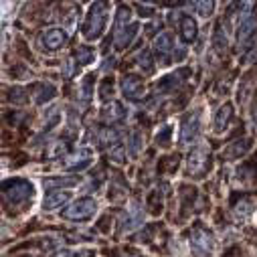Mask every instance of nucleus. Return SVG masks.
<instances>
[{
	"instance_id": "1",
	"label": "nucleus",
	"mask_w": 257,
	"mask_h": 257,
	"mask_svg": "<svg viewBox=\"0 0 257 257\" xmlns=\"http://www.w3.org/2000/svg\"><path fill=\"white\" fill-rule=\"evenodd\" d=\"M35 197V188L29 180H23V178H11V180H5L3 184V199H5V205L7 209H25V205H29V201H33Z\"/></svg>"
},
{
	"instance_id": "2",
	"label": "nucleus",
	"mask_w": 257,
	"mask_h": 257,
	"mask_svg": "<svg viewBox=\"0 0 257 257\" xmlns=\"http://www.w3.org/2000/svg\"><path fill=\"white\" fill-rule=\"evenodd\" d=\"M107 17H109V5L107 3H95L91 5L87 19L83 23V37L87 41H97L107 27Z\"/></svg>"
},
{
	"instance_id": "3",
	"label": "nucleus",
	"mask_w": 257,
	"mask_h": 257,
	"mask_svg": "<svg viewBox=\"0 0 257 257\" xmlns=\"http://www.w3.org/2000/svg\"><path fill=\"white\" fill-rule=\"evenodd\" d=\"M190 249L197 257H209L215 251L213 233L203 225H195V229L190 231Z\"/></svg>"
},
{
	"instance_id": "4",
	"label": "nucleus",
	"mask_w": 257,
	"mask_h": 257,
	"mask_svg": "<svg viewBox=\"0 0 257 257\" xmlns=\"http://www.w3.org/2000/svg\"><path fill=\"white\" fill-rule=\"evenodd\" d=\"M95 211H97V201L91 197H81L63 211V217L67 221H87L95 215Z\"/></svg>"
},
{
	"instance_id": "5",
	"label": "nucleus",
	"mask_w": 257,
	"mask_h": 257,
	"mask_svg": "<svg viewBox=\"0 0 257 257\" xmlns=\"http://www.w3.org/2000/svg\"><path fill=\"white\" fill-rule=\"evenodd\" d=\"M255 27H257L255 5L247 3V5H243V13L239 17V27H237V41H239V45H245L253 37Z\"/></svg>"
},
{
	"instance_id": "6",
	"label": "nucleus",
	"mask_w": 257,
	"mask_h": 257,
	"mask_svg": "<svg viewBox=\"0 0 257 257\" xmlns=\"http://www.w3.org/2000/svg\"><path fill=\"white\" fill-rule=\"evenodd\" d=\"M209 168H211V152H209V148L197 146L195 150L190 152V156H188V166H186L188 176L201 178V176H205V172Z\"/></svg>"
},
{
	"instance_id": "7",
	"label": "nucleus",
	"mask_w": 257,
	"mask_h": 257,
	"mask_svg": "<svg viewBox=\"0 0 257 257\" xmlns=\"http://www.w3.org/2000/svg\"><path fill=\"white\" fill-rule=\"evenodd\" d=\"M201 134V111L195 109L180 121V144H192Z\"/></svg>"
},
{
	"instance_id": "8",
	"label": "nucleus",
	"mask_w": 257,
	"mask_h": 257,
	"mask_svg": "<svg viewBox=\"0 0 257 257\" xmlns=\"http://www.w3.org/2000/svg\"><path fill=\"white\" fill-rule=\"evenodd\" d=\"M121 93L130 101H142L144 99V81L138 75H125L121 79Z\"/></svg>"
},
{
	"instance_id": "9",
	"label": "nucleus",
	"mask_w": 257,
	"mask_h": 257,
	"mask_svg": "<svg viewBox=\"0 0 257 257\" xmlns=\"http://www.w3.org/2000/svg\"><path fill=\"white\" fill-rule=\"evenodd\" d=\"M231 119H233V105L231 103L221 105L217 109V113H215V119H213V132L215 134H223L227 127H229Z\"/></svg>"
},
{
	"instance_id": "10",
	"label": "nucleus",
	"mask_w": 257,
	"mask_h": 257,
	"mask_svg": "<svg viewBox=\"0 0 257 257\" xmlns=\"http://www.w3.org/2000/svg\"><path fill=\"white\" fill-rule=\"evenodd\" d=\"M174 45H172V35L170 33H162L158 39H156V45H154V51H156V57L160 59L162 65L170 61V53H172Z\"/></svg>"
},
{
	"instance_id": "11",
	"label": "nucleus",
	"mask_w": 257,
	"mask_h": 257,
	"mask_svg": "<svg viewBox=\"0 0 257 257\" xmlns=\"http://www.w3.org/2000/svg\"><path fill=\"white\" fill-rule=\"evenodd\" d=\"M65 43H67V33L63 31V29H51V31H47L43 35V45L49 51H57V49H61Z\"/></svg>"
},
{
	"instance_id": "12",
	"label": "nucleus",
	"mask_w": 257,
	"mask_h": 257,
	"mask_svg": "<svg viewBox=\"0 0 257 257\" xmlns=\"http://www.w3.org/2000/svg\"><path fill=\"white\" fill-rule=\"evenodd\" d=\"M197 33H199V27H197V21L192 19L190 15H182L180 17V39L190 45L192 41L197 39Z\"/></svg>"
},
{
	"instance_id": "13",
	"label": "nucleus",
	"mask_w": 257,
	"mask_h": 257,
	"mask_svg": "<svg viewBox=\"0 0 257 257\" xmlns=\"http://www.w3.org/2000/svg\"><path fill=\"white\" fill-rule=\"evenodd\" d=\"M69 199H71V195L67 190H51L49 195L45 197V201H43V209L45 211H55V209L65 205Z\"/></svg>"
},
{
	"instance_id": "14",
	"label": "nucleus",
	"mask_w": 257,
	"mask_h": 257,
	"mask_svg": "<svg viewBox=\"0 0 257 257\" xmlns=\"http://www.w3.org/2000/svg\"><path fill=\"white\" fill-rule=\"evenodd\" d=\"M186 73H188V71L182 69V71H178V73L166 75V77L158 83V91H160V93H174V91L180 87V83L186 79V77H182V75H186Z\"/></svg>"
},
{
	"instance_id": "15",
	"label": "nucleus",
	"mask_w": 257,
	"mask_h": 257,
	"mask_svg": "<svg viewBox=\"0 0 257 257\" xmlns=\"http://www.w3.org/2000/svg\"><path fill=\"white\" fill-rule=\"evenodd\" d=\"M253 207H255V199L251 197H241V201L237 205H233V213L239 221H245L251 213H253Z\"/></svg>"
},
{
	"instance_id": "16",
	"label": "nucleus",
	"mask_w": 257,
	"mask_h": 257,
	"mask_svg": "<svg viewBox=\"0 0 257 257\" xmlns=\"http://www.w3.org/2000/svg\"><path fill=\"white\" fill-rule=\"evenodd\" d=\"M249 146H251V142L247 140V138H243V140H235L225 152H223V156H227V160H233V158H241L247 150H249Z\"/></svg>"
},
{
	"instance_id": "17",
	"label": "nucleus",
	"mask_w": 257,
	"mask_h": 257,
	"mask_svg": "<svg viewBox=\"0 0 257 257\" xmlns=\"http://www.w3.org/2000/svg\"><path fill=\"white\" fill-rule=\"evenodd\" d=\"M138 35V25L136 23H132L130 27H127V29H123L117 37H113V41H115V47L117 49H123V47H127V45H130L132 41H134V37Z\"/></svg>"
},
{
	"instance_id": "18",
	"label": "nucleus",
	"mask_w": 257,
	"mask_h": 257,
	"mask_svg": "<svg viewBox=\"0 0 257 257\" xmlns=\"http://www.w3.org/2000/svg\"><path fill=\"white\" fill-rule=\"evenodd\" d=\"M73 160H69L67 162V168L69 170H83L89 162H91V150H87V148H83V150H79L75 156H71Z\"/></svg>"
},
{
	"instance_id": "19",
	"label": "nucleus",
	"mask_w": 257,
	"mask_h": 257,
	"mask_svg": "<svg viewBox=\"0 0 257 257\" xmlns=\"http://www.w3.org/2000/svg\"><path fill=\"white\" fill-rule=\"evenodd\" d=\"M130 211H132V213L125 215V219H123L121 231H132V229H136V227L142 223V211L138 209V205H134Z\"/></svg>"
},
{
	"instance_id": "20",
	"label": "nucleus",
	"mask_w": 257,
	"mask_h": 257,
	"mask_svg": "<svg viewBox=\"0 0 257 257\" xmlns=\"http://www.w3.org/2000/svg\"><path fill=\"white\" fill-rule=\"evenodd\" d=\"M37 91H39V93L35 95V101H37V103H45V101H49V99L55 97V91H57V89H55L51 83H49V85L43 83V85L37 87Z\"/></svg>"
},
{
	"instance_id": "21",
	"label": "nucleus",
	"mask_w": 257,
	"mask_h": 257,
	"mask_svg": "<svg viewBox=\"0 0 257 257\" xmlns=\"http://www.w3.org/2000/svg\"><path fill=\"white\" fill-rule=\"evenodd\" d=\"M93 57H95V53H93L91 47L83 45V47L77 49V63H79V65H87V63L93 61Z\"/></svg>"
},
{
	"instance_id": "22",
	"label": "nucleus",
	"mask_w": 257,
	"mask_h": 257,
	"mask_svg": "<svg viewBox=\"0 0 257 257\" xmlns=\"http://www.w3.org/2000/svg\"><path fill=\"white\" fill-rule=\"evenodd\" d=\"M170 138H172V125H164L162 130L156 134V144L158 146H168Z\"/></svg>"
},
{
	"instance_id": "23",
	"label": "nucleus",
	"mask_w": 257,
	"mask_h": 257,
	"mask_svg": "<svg viewBox=\"0 0 257 257\" xmlns=\"http://www.w3.org/2000/svg\"><path fill=\"white\" fill-rule=\"evenodd\" d=\"M77 182V178H49L45 180L47 188H55V186H73Z\"/></svg>"
},
{
	"instance_id": "24",
	"label": "nucleus",
	"mask_w": 257,
	"mask_h": 257,
	"mask_svg": "<svg viewBox=\"0 0 257 257\" xmlns=\"http://www.w3.org/2000/svg\"><path fill=\"white\" fill-rule=\"evenodd\" d=\"M111 95H113V81L107 77V79H103L101 85H99V97H101L103 101H107Z\"/></svg>"
},
{
	"instance_id": "25",
	"label": "nucleus",
	"mask_w": 257,
	"mask_h": 257,
	"mask_svg": "<svg viewBox=\"0 0 257 257\" xmlns=\"http://www.w3.org/2000/svg\"><path fill=\"white\" fill-rule=\"evenodd\" d=\"M195 7H197V11H199L201 17H209L213 13V9H215V3H197Z\"/></svg>"
},
{
	"instance_id": "26",
	"label": "nucleus",
	"mask_w": 257,
	"mask_h": 257,
	"mask_svg": "<svg viewBox=\"0 0 257 257\" xmlns=\"http://www.w3.org/2000/svg\"><path fill=\"white\" fill-rule=\"evenodd\" d=\"M257 61V45H253L245 55H243V63H247V65H249V63H255Z\"/></svg>"
},
{
	"instance_id": "27",
	"label": "nucleus",
	"mask_w": 257,
	"mask_h": 257,
	"mask_svg": "<svg viewBox=\"0 0 257 257\" xmlns=\"http://www.w3.org/2000/svg\"><path fill=\"white\" fill-rule=\"evenodd\" d=\"M138 148H140V134L134 132V134H132V156L138 154Z\"/></svg>"
},
{
	"instance_id": "28",
	"label": "nucleus",
	"mask_w": 257,
	"mask_h": 257,
	"mask_svg": "<svg viewBox=\"0 0 257 257\" xmlns=\"http://www.w3.org/2000/svg\"><path fill=\"white\" fill-rule=\"evenodd\" d=\"M136 7H138V9H140V11H142V13H140V15H142V17H152V11H150V9H148V7H142V5H136Z\"/></svg>"
}]
</instances>
